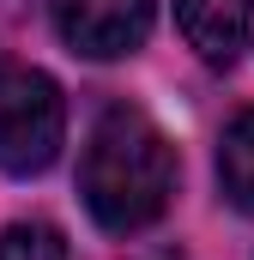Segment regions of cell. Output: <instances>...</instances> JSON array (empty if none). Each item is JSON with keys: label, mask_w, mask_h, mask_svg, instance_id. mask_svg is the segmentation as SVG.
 Returning a JSON list of instances; mask_svg holds the SVG:
<instances>
[{"label": "cell", "mask_w": 254, "mask_h": 260, "mask_svg": "<svg viewBox=\"0 0 254 260\" xmlns=\"http://www.w3.org/2000/svg\"><path fill=\"white\" fill-rule=\"evenodd\" d=\"M79 194L109 236H133L157 224L176 194V145L127 103L103 109L79 157Z\"/></svg>", "instance_id": "1"}, {"label": "cell", "mask_w": 254, "mask_h": 260, "mask_svg": "<svg viewBox=\"0 0 254 260\" xmlns=\"http://www.w3.org/2000/svg\"><path fill=\"white\" fill-rule=\"evenodd\" d=\"M61 133H67L61 85L37 67H18L0 55V170L43 176L61 157Z\"/></svg>", "instance_id": "2"}, {"label": "cell", "mask_w": 254, "mask_h": 260, "mask_svg": "<svg viewBox=\"0 0 254 260\" xmlns=\"http://www.w3.org/2000/svg\"><path fill=\"white\" fill-rule=\"evenodd\" d=\"M55 30L85 61H121L151 37V0H49Z\"/></svg>", "instance_id": "3"}, {"label": "cell", "mask_w": 254, "mask_h": 260, "mask_svg": "<svg viewBox=\"0 0 254 260\" xmlns=\"http://www.w3.org/2000/svg\"><path fill=\"white\" fill-rule=\"evenodd\" d=\"M176 18L188 49H200V61L230 67L254 30V0H176Z\"/></svg>", "instance_id": "4"}, {"label": "cell", "mask_w": 254, "mask_h": 260, "mask_svg": "<svg viewBox=\"0 0 254 260\" xmlns=\"http://www.w3.org/2000/svg\"><path fill=\"white\" fill-rule=\"evenodd\" d=\"M218 182H224V200L254 218V109H242L218 139Z\"/></svg>", "instance_id": "5"}, {"label": "cell", "mask_w": 254, "mask_h": 260, "mask_svg": "<svg viewBox=\"0 0 254 260\" xmlns=\"http://www.w3.org/2000/svg\"><path fill=\"white\" fill-rule=\"evenodd\" d=\"M0 260H67V236L55 224H6Z\"/></svg>", "instance_id": "6"}]
</instances>
